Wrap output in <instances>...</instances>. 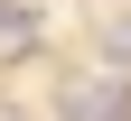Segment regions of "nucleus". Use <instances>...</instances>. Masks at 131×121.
<instances>
[{
  "mask_svg": "<svg viewBox=\"0 0 131 121\" xmlns=\"http://www.w3.org/2000/svg\"><path fill=\"white\" fill-rule=\"evenodd\" d=\"M0 121H19V112H9V102H0Z\"/></svg>",
  "mask_w": 131,
  "mask_h": 121,
  "instance_id": "20e7f679",
  "label": "nucleus"
},
{
  "mask_svg": "<svg viewBox=\"0 0 131 121\" xmlns=\"http://www.w3.org/2000/svg\"><path fill=\"white\" fill-rule=\"evenodd\" d=\"M56 121H131V75H75L56 93Z\"/></svg>",
  "mask_w": 131,
  "mask_h": 121,
  "instance_id": "f257e3e1",
  "label": "nucleus"
},
{
  "mask_svg": "<svg viewBox=\"0 0 131 121\" xmlns=\"http://www.w3.org/2000/svg\"><path fill=\"white\" fill-rule=\"evenodd\" d=\"M103 56H112V65H131V9H112V19H103Z\"/></svg>",
  "mask_w": 131,
  "mask_h": 121,
  "instance_id": "7ed1b4c3",
  "label": "nucleus"
},
{
  "mask_svg": "<svg viewBox=\"0 0 131 121\" xmlns=\"http://www.w3.org/2000/svg\"><path fill=\"white\" fill-rule=\"evenodd\" d=\"M0 47H38V0H0Z\"/></svg>",
  "mask_w": 131,
  "mask_h": 121,
  "instance_id": "f03ea898",
  "label": "nucleus"
}]
</instances>
